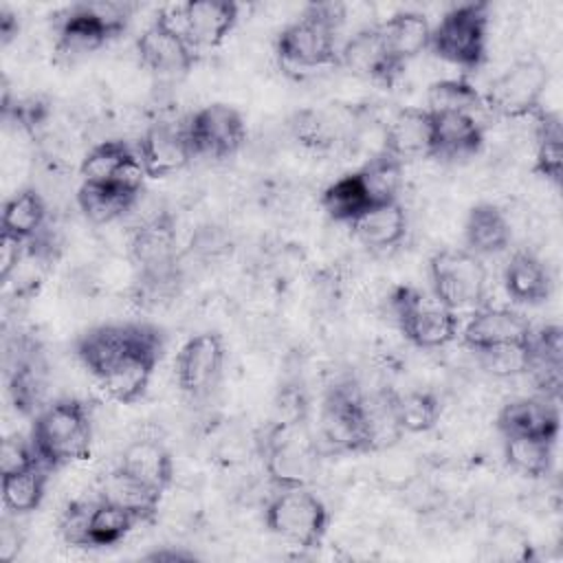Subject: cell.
Instances as JSON below:
<instances>
[{
	"label": "cell",
	"instance_id": "obj_1",
	"mask_svg": "<svg viewBox=\"0 0 563 563\" xmlns=\"http://www.w3.org/2000/svg\"><path fill=\"white\" fill-rule=\"evenodd\" d=\"M345 7L339 2L308 4L301 15L286 24L275 42V53L286 73H314L339 64L336 33L343 24Z\"/></svg>",
	"mask_w": 563,
	"mask_h": 563
},
{
	"label": "cell",
	"instance_id": "obj_2",
	"mask_svg": "<svg viewBox=\"0 0 563 563\" xmlns=\"http://www.w3.org/2000/svg\"><path fill=\"white\" fill-rule=\"evenodd\" d=\"M31 442L48 471L86 460L92 444L88 407L77 398H59L42 407L31 427Z\"/></svg>",
	"mask_w": 563,
	"mask_h": 563
},
{
	"label": "cell",
	"instance_id": "obj_3",
	"mask_svg": "<svg viewBox=\"0 0 563 563\" xmlns=\"http://www.w3.org/2000/svg\"><path fill=\"white\" fill-rule=\"evenodd\" d=\"M260 457L275 488H297L312 479L319 449L306 420H273L260 440Z\"/></svg>",
	"mask_w": 563,
	"mask_h": 563
},
{
	"label": "cell",
	"instance_id": "obj_4",
	"mask_svg": "<svg viewBox=\"0 0 563 563\" xmlns=\"http://www.w3.org/2000/svg\"><path fill=\"white\" fill-rule=\"evenodd\" d=\"M134 4L130 2H79L64 11L57 26L55 51L64 59H81L108 40L121 35L132 18Z\"/></svg>",
	"mask_w": 563,
	"mask_h": 563
},
{
	"label": "cell",
	"instance_id": "obj_5",
	"mask_svg": "<svg viewBox=\"0 0 563 563\" xmlns=\"http://www.w3.org/2000/svg\"><path fill=\"white\" fill-rule=\"evenodd\" d=\"M488 22L490 13L486 2L455 4L431 26L429 48L453 66L477 70L486 62Z\"/></svg>",
	"mask_w": 563,
	"mask_h": 563
},
{
	"label": "cell",
	"instance_id": "obj_6",
	"mask_svg": "<svg viewBox=\"0 0 563 563\" xmlns=\"http://www.w3.org/2000/svg\"><path fill=\"white\" fill-rule=\"evenodd\" d=\"M264 521L279 541L299 550H312L321 545L328 532L330 510L308 486L277 488L264 506Z\"/></svg>",
	"mask_w": 563,
	"mask_h": 563
},
{
	"label": "cell",
	"instance_id": "obj_7",
	"mask_svg": "<svg viewBox=\"0 0 563 563\" xmlns=\"http://www.w3.org/2000/svg\"><path fill=\"white\" fill-rule=\"evenodd\" d=\"M389 310L396 325L409 343L422 350L449 345L460 334V317L440 303L433 295L413 286H398L389 297Z\"/></svg>",
	"mask_w": 563,
	"mask_h": 563
},
{
	"label": "cell",
	"instance_id": "obj_8",
	"mask_svg": "<svg viewBox=\"0 0 563 563\" xmlns=\"http://www.w3.org/2000/svg\"><path fill=\"white\" fill-rule=\"evenodd\" d=\"M431 295L449 310L479 308L486 297V266L466 249H444L429 260Z\"/></svg>",
	"mask_w": 563,
	"mask_h": 563
},
{
	"label": "cell",
	"instance_id": "obj_9",
	"mask_svg": "<svg viewBox=\"0 0 563 563\" xmlns=\"http://www.w3.org/2000/svg\"><path fill=\"white\" fill-rule=\"evenodd\" d=\"M548 81V66L539 57L517 59L488 86L484 95L488 112L504 119L532 117L541 110Z\"/></svg>",
	"mask_w": 563,
	"mask_h": 563
},
{
	"label": "cell",
	"instance_id": "obj_10",
	"mask_svg": "<svg viewBox=\"0 0 563 563\" xmlns=\"http://www.w3.org/2000/svg\"><path fill=\"white\" fill-rule=\"evenodd\" d=\"M319 435L323 444L336 453L369 451L365 396L358 387L350 383L330 387L319 413Z\"/></svg>",
	"mask_w": 563,
	"mask_h": 563
},
{
	"label": "cell",
	"instance_id": "obj_11",
	"mask_svg": "<svg viewBox=\"0 0 563 563\" xmlns=\"http://www.w3.org/2000/svg\"><path fill=\"white\" fill-rule=\"evenodd\" d=\"M152 343H163V334L150 323H103L79 336L77 356L99 380L128 354Z\"/></svg>",
	"mask_w": 563,
	"mask_h": 563
},
{
	"label": "cell",
	"instance_id": "obj_12",
	"mask_svg": "<svg viewBox=\"0 0 563 563\" xmlns=\"http://www.w3.org/2000/svg\"><path fill=\"white\" fill-rule=\"evenodd\" d=\"M183 128L194 158H229L246 139L242 114L227 103H209L196 110Z\"/></svg>",
	"mask_w": 563,
	"mask_h": 563
},
{
	"label": "cell",
	"instance_id": "obj_13",
	"mask_svg": "<svg viewBox=\"0 0 563 563\" xmlns=\"http://www.w3.org/2000/svg\"><path fill=\"white\" fill-rule=\"evenodd\" d=\"M227 350L218 332H198L176 354V383L194 400L209 396L222 376Z\"/></svg>",
	"mask_w": 563,
	"mask_h": 563
},
{
	"label": "cell",
	"instance_id": "obj_14",
	"mask_svg": "<svg viewBox=\"0 0 563 563\" xmlns=\"http://www.w3.org/2000/svg\"><path fill=\"white\" fill-rule=\"evenodd\" d=\"M136 53L141 64L154 75L176 77L196 64L198 48L158 13L136 40Z\"/></svg>",
	"mask_w": 563,
	"mask_h": 563
},
{
	"label": "cell",
	"instance_id": "obj_15",
	"mask_svg": "<svg viewBox=\"0 0 563 563\" xmlns=\"http://www.w3.org/2000/svg\"><path fill=\"white\" fill-rule=\"evenodd\" d=\"M361 110L345 103L299 110L292 119V134L314 150H332L350 143L361 128Z\"/></svg>",
	"mask_w": 563,
	"mask_h": 563
},
{
	"label": "cell",
	"instance_id": "obj_16",
	"mask_svg": "<svg viewBox=\"0 0 563 563\" xmlns=\"http://www.w3.org/2000/svg\"><path fill=\"white\" fill-rule=\"evenodd\" d=\"M136 154L147 178H165L185 169L194 161L183 125L154 123L136 141Z\"/></svg>",
	"mask_w": 563,
	"mask_h": 563
},
{
	"label": "cell",
	"instance_id": "obj_17",
	"mask_svg": "<svg viewBox=\"0 0 563 563\" xmlns=\"http://www.w3.org/2000/svg\"><path fill=\"white\" fill-rule=\"evenodd\" d=\"M532 323L517 310L510 308H475L464 328L460 330L462 343L482 352L488 347L521 343L532 336Z\"/></svg>",
	"mask_w": 563,
	"mask_h": 563
},
{
	"label": "cell",
	"instance_id": "obj_18",
	"mask_svg": "<svg viewBox=\"0 0 563 563\" xmlns=\"http://www.w3.org/2000/svg\"><path fill=\"white\" fill-rule=\"evenodd\" d=\"M497 431L504 435H530L556 442L561 429L559 405L545 396H523L506 402L497 413Z\"/></svg>",
	"mask_w": 563,
	"mask_h": 563
},
{
	"label": "cell",
	"instance_id": "obj_19",
	"mask_svg": "<svg viewBox=\"0 0 563 563\" xmlns=\"http://www.w3.org/2000/svg\"><path fill=\"white\" fill-rule=\"evenodd\" d=\"M339 64L350 68L354 75L365 77L378 84H394L398 73L402 70L387 53L378 26H365L356 31L341 48H339Z\"/></svg>",
	"mask_w": 563,
	"mask_h": 563
},
{
	"label": "cell",
	"instance_id": "obj_20",
	"mask_svg": "<svg viewBox=\"0 0 563 563\" xmlns=\"http://www.w3.org/2000/svg\"><path fill=\"white\" fill-rule=\"evenodd\" d=\"M484 145V123L462 112H431V156L471 158Z\"/></svg>",
	"mask_w": 563,
	"mask_h": 563
},
{
	"label": "cell",
	"instance_id": "obj_21",
	"mask_svg": "<svg viewBox=\"0 0 563 563\" xmlns=\"http://www.w3.org/2000/svg\"><path fill=\"white\" fill-rule=\"evenodd\" d=\"M161 352L163 343H152L134 350L99 378L101 389L108 394V398L121 405L136 402L150 387Z\"/></svg>",
	"mask_w": 563,
	"mask_h": 563
},
{
	"label": "cell",
	"instance_id": "obj_22",
	"mask_svg": "<svg viewBox=\"0 0 563 563\" xmlns=\"http://www.w3.org/2000/svg\"><path fill=\"white\" fill-rule=\"evenodd\" d=\"M383 152L400 163L431 156V112L427 108L398 110L383 132Z\"/></svg>",
	"mask_w": 563,
	"mask_h": 563
},
{
	"label": "cell",
	"instance_id": "obj_23",
	"mask_svg": "<svg viewBox=\"0 0 563 563\" xmlns=\"http://www.w3.org/2000/svg\"><path fill=\"white\" fill-rule=\"evenodd\" d=\"M117 468L158 495H163L174 479L172 453L163 442L152 438L130 442L123 449Z\"/></svg>",
	"mask_w": 563,
	"mask_h": 563
},
{
	"label": "cell",
	"instance_id": "obj_24",
	"mask_svg": "<svg viewBox=\"0 0 563 563\" xmlns=\"http://www.w3.org/2000/svg\"><path fill=\"white\" fill-rule=\"evenodd\" d=\"M189 42L200 48L220 46L238 24L240 7L224 0H189L183 4Z\"/></svg>",
	"mask_w": 563,
	"mask_h": 563
},
{
	"label": "cell",
	"instance_id": "obj_25",
	"mask_svg": "<svg viewBox=\"0 0 563 563\" xmlns=\"http://www.w3.org/2000/svg\"><path fill=\"white\" fill-rule=\"evenodd\" d=\"M376 26L389 57L400 68L429 48L431 24L420 11H398Z\"/></svg>",
	"mask_w": 563,
	"mask_h": 563
},
{
	"label": "cell",
	"instance_id": "obj_26",
	"mask_svg": "<svg viewBox=\"0 0 563 563\" xmlns=\"http://www.w3.org/2000/svg\"><path fill=\"white\" fill-rule=\"evenodd\" d=\"M350 229L354 238L372 251L394 249L407 235V213L400 200L374 205L358 220H354Z\"/></svg>",
	"mask_w": 563,
	"mask_h": 563
},
{
	"label": "cell",
	"instance_id": "obj_27",
	"mask_svg": "<svg viewBox=\"0 0 563 563\" xmlns=\"http://www.w3.org/2000/svg\"><path fill=\"white\" fill-rule=\"evenodd\" d=\"M504 286L512 301L537 306L552 295V275L534 253L517 251L506 264Z\"/></svg>",
	"mask_w": 563,
	"mask_h": 563
},
{
	"label": "cell",
	"instance_id": "obj_28",
	"mask_svg": "<svg viewBox=\"0 0 563 563\" xmlns=\"http://www.w3.org/2000/svg\"><path fill=\"white\" fill-rule=\"evenodd\" d=\"M512 240V229L506 213L493 202L475 205L464 222L466 251L482 255H495L508 249Z\"/></svg>",
	"mask_w": 563,
	"mask_h": 563
},
{
	"label": "cell",
	"instance_id": "obj_29",
	"mask_svg": "<svg viewBox=\"0 0 563 563\" xmlns=\"http://www.w3.org/2000/svg\"><path fill=\"white\" fill-rule=\"evenodd\" d=\"M141 196L128 194L121 187L106 183H81L77 189V205L79 211L92 222V224H110L119 218H123L128 211L134 209Z\"/></svg>",
	"mask_w": 563,
	"mask_h": 563
},
{
	"label": "cell",
	"instance_id": "obj_30",
	"mask_svg": "<svg viewBox=\"0 0 563 563\" xmlns=\"http://www.w3.org/2000/svg\"><path fill=\"white\" fill-rule=\"evenodd\" d=\"M372 207H374V202H372L358 172L336 178L321 194V209L334 222L352 224Z\"/></svg>",
	"mask_w": 563,
	"mask_h": 563
},
{
	"label": "cell",
	"instance_id": "obj_31",
	"mask_svg": "<svg viewBox=\"0 0 563 563\" xmlns=\"http://www.w3.org/2000/svg\"><path fill=\"white\" fill-rule=\"evenodd\" d=\"M46 224V202L35 189H20L2 207V235L35 240Z\"/></svg>",
	"mask_w": 563,
	"mask_h": 563
},
{
	"label": "cell",
	"instance_id": "obj_32",
	"mask_svg": "<svg viewBox=\"0 0 563 563\" xmlns=\"http://www.w3.org/2000/svg\"><path fill=\"white\" fill-rule=\"evenodd\" d=\"M534 136H537V154H534V172L550 180L552 185L561 183L563 174V125L559 112L537 110L534 114Z\"/></svg>",
	"mask_w": 563,
	"mask_h": 563
},
{
	"label": "cell",
	"instance_id": "obj_33",
	"mask_svg": "<svg viewBox=\"0 0 563 563\" xmlns=\"http://www.w3.org/2000/svg\"><path fill=\"white\" fill-rule=\"evenodd\" d=\"M554 444L543 438L504 435V457L508 466L530 479L545 477L554 464Z\"/></svg>",
	"mask_w": 563,
	"mask_h": 563
},
{
	"label": "cell",
	"instance_id": "obj_34",
	"mask_svg": "<svg viewBox=\"0 0 563 563\" xmlns=\"http://www.w3.org/2000/svg\"><path fill=\"white\" fill-rule=\"evenodd\" d=\"M48 468L40 462L13 475H2V506L13 515H26L40 508L46 495Z\"/></svg>",
	"mask_w": 563,
	"mask_h": 563
},
{
	"label": "cell",
	"instance_id": "obj_35",
	"mask_svg": "<svg viewBox=\"0 0 563 563\" xmlns=\"http://www.w3.org/2000/svg\"><path fill=\"white\" fill-rule=\"evenodd\" d=\"M99 497L128 508L139 521H152L158 515V506H161L163 495L145 488L143 484L128 477L123 471L114 468L103 479Z\"/></svg>",
	"mask_w": 563,
	"mask_h": 563
},
{
	"label": "cell",
	"instance_id": "obj_36",
	"mask_svg": "<svg viewBox=\"0 0 563 563\" xmlns=\"http://www.w3.org/2000/svg\"><path fill=\"white\" fill-rule=\"evenodd\" d=\"M427 110L462 112L479 119L484 112H488V106L484 101V95L477 92L475 86L466 79H440L433 81L427 90Z\"/></svg>",
	"mask_w": 563,
	"mask_h": 563
},
{
	"label": "cell",
	"instance_id": "obj_37",
	"mask_svg": "<svg viewBox=\"0 0 563 563\" xmlns=\"http://www.w3.org/2000/svg\"><path fill=\"white\" fill-rule=\"evenodd\" d=\"M141 523L128 508L108 501V499H95L92 512H90V526H88V548H108L123 541L132 528Z\"/></svg>",
	"mask_w": 563,
	"mask_h": 563
},
{
	"label": "cell",
	"instance_id": "obj_38",
	"mask_svg": "<svg viewBox=\"0 0 563 563\" xmlns=\"http://www.w3.org/2000/svg\"><path fill=\"white\" fill-rule=\"evenodd\" d=\"M132 156H136V147L121 139H108L92 145L79 165L81 183H112Z\"/></svg>",
	"mask_w": 563,
	"mask_h": 563
},
{
	"label": "cell",
	"instance_id": "obj_39",
	"mask_svg": "<svg viewBox=\"0 0 563 563\" xmlns=\"http://www.w3.org/2000/svg\"><path fill=\"white\" fill-rule=\"evenodd\" d=\"M372 202L374 205H385L398 200L400 187H402V174H405V163L398 158L389 156L387 152L378 150L363 167L356 169Z\"/></svg>",
	"mask_w": 563,
	"mask_h": 563
},
{
	"label": "cell",
	"instance_id": "obj_40",
	"mask_svg": "<svg viewBox=\"0 0 563 563\" xmlns=\"http://www.w3.org/2000/svg\"><path fill=\"white\" fill-rule=\"evenodd\" d=\"M394 409L402 433H424L433 429L442 411L438 396L424 389L394 394Z\"/></svg>",
	"mask_w": 563,
	"mask_h": 563
},
{
	"label": "cell",
	"instance_id": "obj_41",
	"mask_svg": "<svg viewBox=\"0 0 563 563\" xmlns=\"http://www.w3.org/2000/svg\"><path fill=\"white\" fill-rule=\"evenodd\" d=\"M482 367L497 378H512L528 372L530 365V339L521 343H506L475 352Z\"/></svg>",
	"mask_w": 563,
	"mask_h": 563
},
{
	"label": "cell",
	"instance_id": "obj_42",
	"mask_svg": "<svg viewBox=\"0 0 563 563\" xmlns=\"http://www.w3.org/2000/svg\"><path fill=\"white\" fill-rule=\"evenodd\" d=\"M40 464V457L33 449L31 438L22 435H7L0 444V477L2 475H13L24 468H31Z\"/></svg>",
	"mask_w": 563,
	"mask_h": 563
},
{
	"label": "cell",
	"instance_id": "obj_43",
	"mask_svg": "<svg viewBox=\"0 0 563 563\" xmlns=\"http://www.w3.org/2000/svg\"><path fill=\"white\" fill-rule=\"evenodd\" d=\"M95 501H70L59 517V534L68 545L88 548V526Z\"/></svg>",
	"mask_w": 563,
	"mask_h": 563
},
{
	"label": "cell",
	"instance_id": "obj_44",
	"mask_svg": "<svg viewBox=\"0 0 563 563\" xmlns=\"http://www.w3.org/2000/svg\"><path fill=\"white\" fill-rule=\"evenodd\" d=\"M24 255H26V242L11 235L0 238V279L2 282H9V277L24 262Z\"/></svg>",
	"mask_w": 563,
	"mask_h": 563
},
{
	"label": "cell",
	"instance_id": "obj_45",
	"mask_svg": "<svg viewBox=\"0 0 563 563\" xmlns=\"http://www.w3.org/2000/svg\"><path fill=\"white\" fill-rule=\"evenodd\" d=\"M22 548V534L18 532L15 526L4 523L0 530V559L4 563H11L18 559V552Z\"/></svg>",
	"mask_w": 563,
	"mask_h": 563
},
{
	"label": "cell",
	"instance_id": "obj_46",
	"mask_svg": "<svg viewBox=\"0 0 563 563\" xmlns=\"http://www.w3.org/2000/svg\"><path fill=\"white\" fill-rule=\"evenodd\" d=\"M0 15H2L0 18V35H2V42L7 44L18 33V20L9 11H2Z\"/></svg>",
	"mask_w": 563,
	"mask_h": 563
}]
</instances>
